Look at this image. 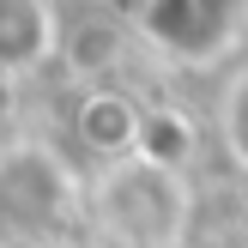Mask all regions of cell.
Segmentation results:
<instances>
[{"mask_svg":"<svg viewBox=\"0 0 248 248\" xmlns=\"http://www.w3.org/2000/svg\"><path fill=\"white\" fill-rule=\"evenodd\" d=\"M85 212L115 248H176L194 224V188L176 164L127 152L85 194Z\"/></svg>","mask_w":248,"mask_h":248,"instance_id":"cell-1","label":"cell"},{"mask_svg":"<svg viewBox=\"0 0 248 248\" xmlns=\"http://www.w3.org/2000/svg\"><path fill=\"white\" fill-rule=\"evenodd\" d=\"M85 212V182L48 140H6L0 145V236L43 242L61 236Z\"/></svg>","mask_w":248,"mask_h":248,"instance_id":"cell-2","label":"cell"},{"mask_svg":"<svg viewBox=\"0 0 248 248\" xmlns=\"http://www.w3.org/2000/svg\"><path fill=\"white\" fill-rule=\"evenodd\" d=\"M248 24V0H145V36L182 67L218 61Z\"/></svg>","mask_w":248,"mask_h":248,"instance_id":"cell-3","label":"cell"},{"mask_svg":"<svg viewBox=\"0 0 248 248\" xmlns=\"http://www.w3.org/2000/svg\"><path fill=\"white\" fill-rule=\"evenodd\" d=\"M48 55V18L36 0H0V67H36Z\"/></svg>","mask_w":248,"mask_h":248,"instance_id":"cell-4","label":"cell"},{"mask_svg":"<svg viewBox=\"0 0 248 248\" xmlns=\"http://www.w3.org/2000/svg\"><path fill=\"white\" fill-rule=\"evenodd\" d=\"M218 140H224L230 164L248 176V67L224 85V103H218Z\"/></svg>","mask_w":248,"mask_h":248,"instance_id":"cell-5","label":"cell"},{"mask_svg":"<svg viewBox=\"0 0 248 248\" xmlns=\"http://www.w3.org/2000/svg\"><path fill=\"white\" fill-rule=\"evenodd\" d=\"M0 248H18V242H6V236H0Z\"/></svg>","mask_w":248,"mask_h":248,"instance_id":"cell-6","label":"cell"}]
</instances>
